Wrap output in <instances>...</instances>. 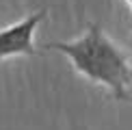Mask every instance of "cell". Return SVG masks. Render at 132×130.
Returning a JSON list of instances; mask_svg holds the SVG:
<instances>
[{
    "mask_svg": "<svg viewBox=\"0 0 132 130\" xmlns=\"http://www.w3.org/2000/svg\"><path fill=\"white\" fill-rule=\"evenodd\" d=\"M48 9H39L28 18L0 28V61L11 56H37L35 48V28L46 20Z\"/></svg>",
    "mask_w": 132,
    "mask_h": 130,
    "instance_id": "obj_2",
    "label": "cell"
},
{
    "mask_svg": "<svg viewBox=\"0 0 132 130\" xmlns=\"http://www.w3.org/2000/svg\"><path fill=\"white\" fill-rule=\"evenodd\" d=\"M126 2H128V7H130V11H132V0H126Z\"/></svg>",
    "mask_w": 132,
    "mask_h": 130,
    "instance_id": "obj_4",
    "label": "cell"
},
{
    "mask_svg": "<svg viewBox=\"0 0 132 130\" xmlns=\"http://www.w3.org/2000/svg\"><path fill=\"white\" fill-rule=\"evenodd\" d=\"M46 50H56L67 56L71 67L95 85L106 87L113 98L123 100L132 87V63L97 22L87 24L85 35L74 41H50Z\"/></svg>",
    "mask_w": 132,
    "mask_h": 130,
    "instance_id": "obj_1",
    "label": "cell"
},
{
    "mask_svg": "<svg viewBox=\"0 0 132 130\" xmlns=\"http://www.w3.org/2000/svg\"><path fill=\"white\" fill-rule=\"evenodd\" d=\"M123 102H132V93H128V95H126V98H123Z\"/></svg>",
    "mask_w": 132,
    "mask_h": 130,
    "instance_id": "obj_3",
    "label": "cell"
},
{
    "mask_svg": "<svg viewBox=\"0 0 132 130\" xmlns=\"http://www.w3.org/2000/svg\"><path fill=\"white\" fill-rule=\"evenodd\" d=\"M128 46H130V52H132V37H130V41H128Z\"/></svg>",
    "mask_w": 132,
    "mask_h": 130,
    "instance_id": "obj_5",
    "label": "cell"
}]
</instances>
